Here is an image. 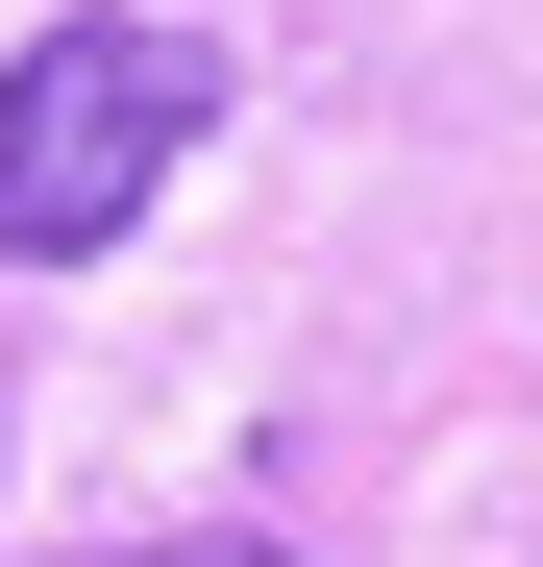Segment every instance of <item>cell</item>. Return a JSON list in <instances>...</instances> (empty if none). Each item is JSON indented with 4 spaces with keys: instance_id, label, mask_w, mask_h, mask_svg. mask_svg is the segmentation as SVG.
Returning <instances> with one entry per match:
<instances>
[{
    "instance_id": "cell-1",
    "label": "cell",
    "mask_w": 543,
    "mask_h": 567,
    "mask_svg": "<svg viewBox=\"0 0 543 567\" xmlns=\"http://www.w3.org/2000/svg\"><path fill=\"white\" fill-rule=\"evenodd\" d=\"M247 100L223 25H148V0H74V25L0 74V271H100L173 173H198V124Z\"/></svg>"
},
{
    "instance_id": "cell-2",
    "label": "cell",
    "mask_w": 543,
    "mask_h": 567,
    "mask_svg": "<svg viewBox=\"0 0 543 567\" xmlns=\"http://www.w3.org/2000/svg\"><path fill=\"white\" fill-rule=\"evenodd\" d=\"M124 567H297V543H272V518H198V543H124Z\"/></svg>"
}]
</instances>
